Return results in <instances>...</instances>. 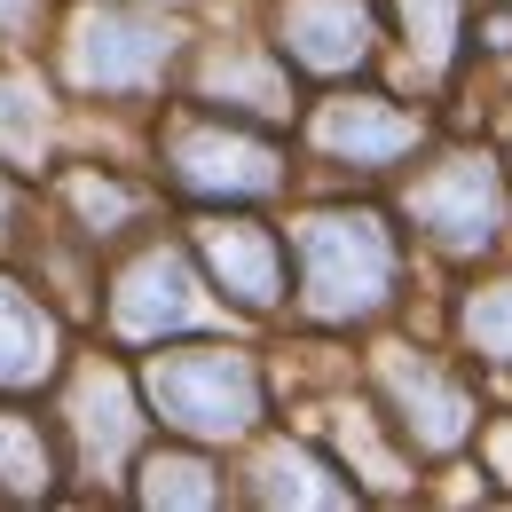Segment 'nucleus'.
<instances>
[{"instance_id": "nucleus-1", "label": "nucleus", "mask_w": 512, "mask_h": 512, "mask_svg": "<svg viewBox=\"0 0 512 512\" xmlns=\"http://www.w3.org/2000/svg\"><path fill=\"white\" fill-rule=\"evenodd\" d=\"M300 276H308L316 316H371L394 292V237L371 213H316V221H300Z\"/></svg>"}, {"instance_id": "nucleus-2", "label": "nucleus", "mask_w": 512, "mask_h": 512, "mask_svg": "<svg viewBox=\"0 0 512 512\" xmlns=\"http://www.w3.org/2000/svg\"><path fill=\"white\" fill-rule=\"evenodd\" d=\"M150 402L166 426L197 442H237L260 410V379L237 347H197V355H158L150 363Z\"/></svg>"}, {"instance_id": "nucleus-3", "label": "nucleus", "mask_w": 512, "mask_h": 512, "mask_svg": "<svg viewBox=\"0 0 512 512\" xmlns=\"http://www.w3.org/2000/svg\"><path fill=\"white\" fill-rule=\"evenodd\" d=\"M174 56V24L158 16H134V8H87L71 24V79L95 87V95H134L150 87Z\"/></svg>"}, {"instance_id": "nucleus-4", "label": "nucleus", "mask_w": 512, "mask_h": 512, "mask_svg": "<svg viewBox=\"0 0 512 512\" xmlns=\"http://www.w3.org/2000/svg\"><path fill=\"white\" fill-rule=\"evenodd\" d=\"M410 213H418L426 237L473 253V245H489L497 221H505V182H497L489 158H449L442 174H426V182L410 190Z\"/></svg>"}, {"instance_id": "nucleus-5", "label": "nucleus", "mask_w": 512, "mask_h": 512, "mask_svg": "<svg viewBox=\"0 0 512 512\" xmlns=\"http://www.w3.org/2000/svg\"><path fill=\"white\" fill-rule=\"evenodd\" d=\"M111 323H119L127 339H174V331L213 323V300L197 292V276H190V260H182V253H142L127 276H119Z\"/></svg>"}, {"instance_id": "nucleus-6", "label": "nucleus", "mask_w": 512, "mask_h": 512, "mask_svg": "<svg viewBox=\"0 0 512 512\" xmlns=\"http://www.w3.org/2000/svg\"><path fill=\"white\" fill-rule=\"evenodd\" d=\"M174 174L205 197H268L284 182L276 150L229 127H174Z\"/></svg>"}, {"instance_id": "nucleus-7", "label": "nucleus", "mask_w": 512, "mask_h": 512, "mask_svg": "<svg viewBox=\"0 0 512 512\" xmlns=\"http://www.w3.org/2000/svg\"><path fill=\"white\" fill-rule=\"evenodd\" d=\"M379 379H386V394L402 402V426H410L426 449H457L465 434H473V402H465V394H457L426 355L386 347V355H379Z\"/></svg>"}, {"instance_id": "nucleus-8", "label": "nucleus", "mask_w": 512, "mask_h": 512, "mask_svg": "<svg viewBox=\"0 0 512 512\" xmlns=\"http://www.w3.org/2000/svg\"><path fill=\"white\" fill-rule=\"evenodd\" d=\"M71 426H79V449H87V473H111L142 442V410H134L127 379L111 363H87L71 379Z\"/></svg>"}, {"instance_id": "nucleus-9", "label": "nucleus", "mask_w": 512, "mask_h": 512, "mask_svg": "<svg viewBox=\"0 0 512 512\" xmlns=\"http://www.w3.org/2000/svg\"><path fill=\"white\" fill-rule=\"evenodd\" d=\"M284 48L308 71H347L371 56V16L363 0H284Z\"/></svg>"}, {"instance_id": "nucleus-10", "label": "nucleus", "mask_w": 512, "mask_h": 512, "mask_svg": "<svg viewBox=\"0 0 512 512\" xmlns=\"http://www.w3.org/2000/svg\"><path fill=\"white\" fill-rule=\"evenodd\" d=\"M316 142L331 150V158L386 166V158H402V150L418 142V127H410L394 103H379V95H339V103H331V111L316 119Z\"/></svg>"}, {"instance_id": "nucleus-11", "label": "nucleus", "mask_w": 512, "mask_h": 512, "mask_svg": "<svg viewBox=\"0 0 512 512\" xmlns=\"http://www.w3.org/2000/svg\"><path fill=\"white\" fill-rule=\"evenodd\" d=\"M197 253L229 284V300H245V308H268V300H276V245L260 237L253 221H205V229H197Z\"/></svg>"}, {"instance_id": "nucleus-12", "label": "nucleus", "mask_w": 512, "mask_h": 512, "mask_svg": "<svg viewBox=\"0 0 512 512\" xmlns=\"http://www.w3.org/2000/svg\"><path fill=\"white\" fill-rule=\"evenodd\" d=\"M56 363V323L40 316L16 284H0V386H32Z\"/></svg>"}, {"instance_id": "nucleus-13", "label": "nucleus", "mask_w": 512, "mask_h": 512, "mask_svg": "<svg viewBox=\"0 0 512 512\" xmlns=\"http://www.w3.org/2000/svg\"><path fill=\"white\" fill-rule=\"evenodd\" d=\"M205 95H213V103H237V111H253V119H284V111H292L284 71L268 64V56H245V48H221V56L205 64Z\"/></svg>"}, {"instance_id": "nucleus-14", "label": "nucleus", "mask_w": 512, "mask_h": 512, "mask_svg": "<svg viewBox=\"0 0 512 512\" xmlns=\"http://www.w3.org/2000/svg\"><path fill=\"white\" fill-rule=\"evenodd\" d=\"M48 134H56L48 95L32 79H0V158L8 166H40L48 158Z\"/></svg>"}, {"instance_id": "nucleus-15", "label": "nucleus", "mask_w": 512, "mask_h": 512, "mask_svg": "<svg viewBox=\"0 0 512 512\" xmlns=\"http://www.w3.org/2000/svg\"><path fill=\"white\" fill-rule=\"evenodd\" d=\"M260 505H347V489L339 481H323V465L308 457V449H268L253 473Z\"/></svg>"}, {"instance_id": "nucleus-16", "label": "nucleus", "mask_w": 512, "mask_h": 512, "mask_svg": "<svg viewBox=\"0 0 512 512\" xmlns=\"http://www.w3.org/2000/svg\"><path fill=\"white\" fill-rule=\"evenodd\" d=\"M402 8V40H410V64L442 71L457 48V0H394Z\"/></svg>"}, {"instance_id": "nucleus-17", "label": "nucleus", "mask_w": 512, "mask_h": 512, "mask_svg": "<svg viewBox=\"0 0 512 512\" xmlns=\"http://www.w3.org/2000/svg\"><path fill=\"white\" fill-rule=\"evenodd\" d=\"M48 489V449L24 418L0 410V497H40Z\"/></svg>"}, {"instance_id": "nucleus-18", "label": "nucleus", "mask_w": 512, "mask_h": 512, "mask_svg": "<svg viewBox=\"0 0 512 512\" xmlns=\"http://www.w3.org/2000/svg\"><path fill=\"white\" fill-rule=\"evenodd\" d=\"M142 497L150 505H221V481L197 457H150L142 465Z\"/></svg>"}, {"instance_id": "nucleus-19", "label": "nucleus", "mask_w": 512, "mask_h": 512, "mask_svg": "<svg viewBox=\"0 0 512 512\" xmlns=\"http://www.w3.org/2000/svg\"><path fill=\"white\" fill-rule=\"evenodd\" d=\"M465 339L481 355H512V284H489L465 300Z\"/></svg>"}, {"instance_id": "nucleus-20", "label": "nucleus", "mask_w": 512, "mask_h": 512, "mask_svg": "<svg viewBox=\"0 0 512 512\" xmlns=\"http://www.w3.org/2000/svg\"><path fill=\"white\" fill-rule=\"evenodd\" d=\"M339 442L355 449V465H363V473H371L379 489H402V473H394V457H386V449L371 442V426H363V410H347V418H339Z\"/></svg>"}, {"instance_id": "nucleus-21", "label": "nucleus", "mask_w": 512, "mask_h": 512, "mask_svg": "<svg viewBox=\"0 0 512 512\" xmlns=\"http://www.w3.org/2000/svg\"><path fill=\"white\" fill-rule=\"evenodd\" d=\"M71 205L87 213V229H119V221H127V190H111V182H95V174L71 182Z\"/></svg>"}, {"instance_id": "nucleus-22", "label": "nucleus", "mask_w": 512, "mask_h": 512, "mask_svg": "<svg viewBox=\"0 0 512 512\" xmlns=\"http://www.w3.org/2000/svg\"><path fill=\"white\" fill-rule=\"evenodd\" d=\"M32 24V0H0V40H16Z\"/></svg>"}, {"instance_id": "nucleus-23", "label": "nucleus", "mask_w": 512, "mask_h": 512, "mask_svg": "<svg viewBox=\"0 0 512 512\" xmlns=\"http://www.w3.org/2000/svg\"><path fill=\"white\" fill-rule=\"evenodd\" d=\"M489 457H497V473L512 481V426H497V434H489Z\"/></svg>"}, {"instance_id": "nucleus-24", "label": "nucleus", "mask_w": 512, "mask_h": 512, "mask_svg": "<svg viewBox=\"0 0 512 512\" xmlns=\"http://www.w3.org/2000/svg\"><path fill=\"white\" fill-rule=\"evenodd\" d=\"M0 213H8V190H0Z\"/></svg>"}]
</instances>
